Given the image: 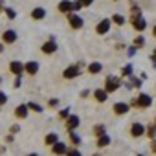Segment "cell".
Returning <instances> with one entry per match:
<instances>
[{
    "mask_svg": "<svg viewBox=\"0 0 156 156\" xmlns=\"http://www.w3.org/2000/svg\"><path fill=\"white\" fill-rule=\"evenodd\" d=\"M68 22H70V26H72L73 30H81L83 24H85L79 15H73V13H68Z\"/></svg>",
    "mask_w": 156,
    "mask_h": 156,
    "instance_id": "1",
    "label": "cell"
},
{
    "mask_svg": "<svg viewBox=\"0 0 156 156\" xmlns=\"http://www.w3.org/2000/svg\"><path fill=\"white\" fill-rule=\"evenodd\" d=\"M8 103V96L4 92H0V105H6Z\"/></svg>",
    "mask_w": 156,
    "mask_h": 156,
    "instance_id": "29",
    "label": "cell"
},
{
    "mask_svg": "<svg viewBox=\"0 0 156 156\" xmlns=\"http://www.w3.org/2000/svg\"><path fill=\"white\" fill-rule=\"evenodd\" d=\"M28 107H30V108H31V110H35V112H39V114H41V112H42V107H39V105H37V103H28Z\"/></svg>",
    "mask_w": 156,
    "mask_h": 156,
    "instance_id": "28",
    "label": "cell"
},
{
    "mask_svg": "<svg viewBox=\"0 0 156 156\" xmlns=\"http://www.w3.org/2000/svg\"><path fill=\"white\" fill-rule=\"evenodd\" d=\"M48 103H50V107H57V103H59V101H57V99H50Z\"/></svg>",
    "mask_w": 156,
    "mask_h": 156,
    "instance_id": "33",
    "label": "cell"
},
{
    "mask_svg": "<svg viewBox=\"0 0 156 156\" xmlns=\"http://www.w3.org/2000/svg\"><path fill=\"white\" fill-rule=\"evenodd\" d=\"M68 114H70V110H61L59 116H61V118H68Z\"/></svg>",
    "mask_w": 156,
    "mask_h": 156,
    "instance_id": "32",
    "label": "cell"
},
{
    "mask_svg": "<svg viewBox=\"0 0 156 156\" xmlns=\"http://www.w3.org/2000/svg\"><path fill=\"white\" fill-rule=\"evenodd\" d=\"M2 50H4V46H2V44H0V53H2Z\"/></svg>",
    "mask_w": 156,
    "mask_h": 156,
    "instance_id": "38",
    "label": "cell"
},
{
    "mask_svg": "<svg viewBox=\"0 0 156 156\" xmlns=\"http://www.w3.org/2000/svg\"><path fill=\"white\" fill-rule=\"evenodd\" d=\"M152 151H154V152H156V143H152Z\"/></svg>",
    "mask_w": 156,
    "mask_h": 156,
    "instance_id": "37",
    "label": "cell"
},
{
    "mask_svg": "<svg viewBox=\"0 0 156 156\" xmlns=\"http://www.w3.org/2000/svg\"><path fill=\"white\" fill-rule=\"evenodd\" d=\"M4 9V4H2V0H0V11H2Z\"/></svg>",
    "mask_w": 156,
    "mask_h": 156,
    "instance_id": "36",
    "label": "cell"
},
{
    "mask_svg": "<svg viewBox=\"0 0 156 156\" xmlns=\"http://www.w3.org/2000/svg\"><path fill=\"white\" fill-rule=\"evenodd\" d=\"M51 151H53L55 154H64V152H68L66 145H64V143H59V141H57V143H53V149H51Z\"/></svg>",
    "mask_w": 156,
    "mask_h": 156,
    "instance_id": "15",
    "label": "cell"
},
{
    "mask_svg": "<svg viewBox=\"0 0 156 156\" xmlns=\"http://www.w3.org/2000/svg\"><path fill=\"white\" fill-rule=\"evenodd\" d=\"M114 112L119 114V116H121V114H127V112H129V105H127V103H116V105H114Z\"/></svg>",
    "mask_w": 156,
    "mask_h": 156,
    "instance_id": "12",
    "label": "cell"
},
{
    "mask_svg": "<svg viewBox=\"0 0 156 156\" xmlns=\"http://www.w3.org/2000/svg\"><path fill=\"white\" fill-rule=\"evenodd\" d=\"M108 30H110V20H108V19L101 20V22L98 24V28H96V31H98L99 35H105V33H107Z\"/></svg>",
    "mask_w": 156,
    "mask_h": 156,
    "instance_id": "5",
    "label": "cell"
},
{
    "mask_svg": "<svg viewBox=\"0 0 156 156\" xmlns=\"http://www.w3.org/2000/svg\"><path fill=\"white\" fill-rule=\"evenodd\" d=\"M9 70H11L15 75H22V72H24L26 68H24V64H22V62H19V61H13V62L9 64Z\"/></svg>",
    "mask_w": 156,
    "mask_h": 156,
    "instance_id": "6",
    "label": "cell"
},
{
    "mask_svg": "<svg viewBox=\"0 0 156 156\" xmlns=\"http://www.w3.org/2000/svg\"><path fill=\"white\" fill-rule=\"evenodd\" d=\"M66 127H68V130H70V129H75V127H79V118H77V116L66 118Z\"/></svg>",
    "mask_w": 156,
    "mask_h": 156,
    "instance_id": "13",
    "label": "cell"
},
{
    "mask_svg": "<svg viewBox=\"0 0 156 156\" xmlns=\"http://www.w3.org/2000/svg\"><path fill=\"white\" fill-rule=\"evenodd\" d=\"M101 70H103L101 62H92V64L88 66V72H90V73H99Z\"/></svg>",
    "mask_w": 156,
    "mask_h": 156,
    "instance_id": "19",
    "label": "cell"
},
{
    "mask_svg": "<svg viewBox=\"0 0 156 156\" xmlns=\"http://www.w3.org/2000/svg\"><path fill=\"white\" fill-rule=\"evenodd\" d=\"M132 24H134V30L136 31H143L147 28V22L141 15H132Z\"/></svg>",
    "mask_w": 156,
    "mask_h": 156,
    "instance_id": "3",
    "label": "cell"
},
{
    "mask_svg": "<svg viewBox=\"0 0 156 156\" xmlns=\"http://www.w3.org/2000/svg\"><path fill=\"white\" fill-rule=\"evenodd\" d=\"M94 134H96V136H101V134H105V127H103V125H98V127H94Z\"/></svg>",
    "mask_w": 156,
    "mask_h": 156,
    "instance_id": "25",
    "label": "cell"
},
{
    "mask_svg": "<svg viewBox=\"0 0 156 156\" xmlns=\"http://www.w3.org/2000/svg\"><path fill=\"white\" fill-rule=\"evenodd\" d=\"M68 136H70V140H72V143H73V145H79V143H81V138H79V136H77L75 132H73V129H70V132H68Z\"/></svg>",
    "mask_w": 156,
    "mask_h": 156,
    "instance_id": "22",
    "label": "cell"
},
{
    "mask_svg": "<svg viewBox=\"0 0 156 156\" xmlns=\"http://www.w3.org/2000/svg\"><path fill=\"white\" fill-rule=\"evenodd\" d=\"M110 143V138L107 136V134H101V136H98V147H107Z\"/></svg>",
    "mask_w": 156,
    "mask_h": 156,
    "instance_id": "18",
    "label": "cell"
},
{
    "mask_svg": "<svg viewBox=\"0 0 156 156\" xmlns=\"http://www.w3.org/2000/svg\"><path fill=\"white\" fill-rule=\"evenodd\" d=\"M4 41H6L8 44L15 42V41H17V33H15V31H11V30H9V31H6V33H4Z\"/></svg>",
    "mask_w": 156,
    "mask_h": 156,
    "instance_id": "17",
    "label": "cell"
},
{
    "mask_svg": "<svg viewBox=\"0 0 156 156\" xmlns=\"http://www.w3.org/2000/svg\"><path fill=\"white\" fill-rule=\"evenodd\" d=\"M24 68H26V72H28L30 75H35V73L39 72V62L30 61V62H26V64H24Z\"/></svg>",
    "mask_w": 156,
    "mask_h": 156,
    "instance_id": "10",
    "label": "cell"
},
{
    "mask_svg": "<svg viewBox=\"0 0 156 156\" xmlns=\"http://www.w3.org/2000/svg\"><path fill=\"white\" fill-rule=\"evenodd\" d=\"M70 154H72V156H79L81 152H79V151H70Z\"/></svg>",
    "mask_w": 156,
    "mask_h": 156,
    "instance_id": "34",
    "label": "cell"
},
{
    "mask_svg": "<svg viewBox=\"0 0 156 156\" xmlns=\"http://www.w3.org/2000/svg\"><path fill=\"white\" fill-rule=\"evenodd\" d=\"M119 85H121V81L118 79V77H108L107 83H105V90L107 92H116L119 88Z\"/></svg>",
    "mask_w": 156,
    "mask_h": 156,
    "instance_id": "2",
    "label": "cell"
},
{
    "mask_svg": "<svg viewBox=\"0 0 156 156\" xmlns=\"http://www.w3.org/2000/svg\"><path fill=\"white\" fill-rule=\"evenodd\" d=\"M143 44H145V39H143V37H136V39H134V46H136V48H141Z\"/></svg>",
    "mask_w": 156,
    "mask_h": 156,
    "instance_id": "24",
    "label": "cell"
},
{
    "mask_svg": "<svg viewBox=\"0 0 156 156\" xmlns=\"http://www.w3.org/2000/svg\"><path fill=\"white\" fill-rule=\"evenodd\" d=\"M154 57H156V50H154Z\"/></svg>",
    "mask_w": 156,
    "mask_h": 156,
    "instance_id": "40",
    "label": "cell"
},
{
    "mask_svg": "<svg viewBox=\"0 0 156 156\" xmlns=\"http://www.w3.org/2000/svg\"><path fill=\"white\" fill-rule=\"evenodd\" d=\"M130 132H132V136H134V138H140V136H143L145 127H143L141 123H134V125L130 127Z\"/></svg>",
    "mask_w": 156,
    "mask_h": 156,
    "instance_id": "9",
    "label": "cell"
},
{
    "mask_svg": "<svg viewBox=\"0 0 156 156\" xmlns=\"http://www.w3.org/2000/svg\"><path fill=\"white\" fill-rule=\"evenodd\" d=\"M79 2H81V4H83V6H90V4H92V2H94V0H79Z\"/></svg>",
    "mask_w": 156,
    "mask_h": 156,
    "instance_id": "31",
    "label": "cell"
},
{
    "mask_svg": "<svg viewBox=\"0 0 156 156\" xmlns=\"http://www.w3.org/2000/svg\"><path fill=\"white\" fill-rule=\"evenodd\" d=\"M11 132H19V125H13L11 127Z\"/></svg>",
    "mask_w": 156,
    "mask_h": 156,
    "instance_id": "35",
    "label": "cell"
},
{
    "mask_svg": "<svg viewBox=\"0 0 156 156\" xmlns=\"http://www.w3.org/2000/svg\"><path fill=\"white\" fill-rule=\"evenodd\" d=\"M152 33H154V37H156V26H154V31H152Z\"/></svg>",
    "mask_w": 156,
    "mask_h": 156,
    "instance_id": "39",
    "label": "cell"
},
{
    "mask_svg": "<svg viewBox=\"0 0 156 156\" xmlns=\"http://www.w3.org/2000/svg\"><path fill=\"white\" fill-rule=\"evenodd\" d=\"M57 141H59V136H57L55 132H50V134L46 136V143H48V145H53V143H57Z\"/></svg>",
    "mask_w": 156,
    "mask_h": 156,
    "instance_id": "21",
    "label": "cell"
},
{
    "mask_svg": "<svg viewBox=\"0 0 156 156\" xmlns=\"http://www.w3.org/2000/svg\"><path fill=\"white\" fill-rule=\"evenodd\" d=\"M66 79H73V77H77L79 75V66H68L66 70H64V73H62Z\"/></svg>",
    "mask_w": 156,
    "mask_h": 156,
    "instance_id": "4",
    "label": "cell"
},
{
    "mask_svg": "<svg viewBox=\"0 0 156 156\" xmlns=\"http://www.w3.org/2000/svg\"><path fill=\"white\" fill-rule=\"evenodd\" d=\"M147 136H149V138H154V136H156V125H151V127L147 129Z\"/></svg>",
    "mask_w": 156,
    "mask_h": 156,
    "instance_id": "26",
    "label": "cell"
},
{
    "mask_svg": "<svg viewBox=\"0 0 156 156\" xmlns=\"http://www.w3.org/2000/svg\"><path fill=\"white\" fill-rule=\"evenodd\" d=\"M0 81H2V79H0Z\"/></svg>",
    "mask_w": 156,
    "mask_h": 156,
    "instance_id": "41",
    "label": "cell"
},
{
    "mask_svg": "<svg viewBox=\"0 0 156 156\" xmlns=\"http://www.w3.org/2000/svg\"><path fill=\"white\" fill-rule=\"evenodd\" d=\"M73 9V2H70V0H62V2L59 4V11L61 13H70Z\"/></svg>",
    "mask_w": 156,
    "mask_h": 156,
    "instance_id": "11",
    "label": "cell"
},
{
    "mask_svg": "<svg viewBox=\"0 0 156 156\" xmlns=\"http://www.w3.org/2000/svg\"><path fill=\"white\" fill-rule=\"evenodd\" d=\"M55 50H57V44H55L53 41H48L46 44H42V51H44V53H53Z\"/></svg>",
    "mask_w": 156,
    "mask_h": 156,
    "instance_id": "14",
    "label": "cell"
},
{
    "mask_svg": "<svg viewBox=\"0 0 156 156\" xmlns=\"http://www.w3.org/2000/svg\"><path fill=\"white\" fill-rule=\"evenodd\" d=\"M28 110H30L28 105H19L17 110H15V116H17L19 119H24V118H28Z\"/></svg>",
    "mask_w": 156,
    "mask_h": 156,
    "instance_id": "8",
    "label": "cell"
},
{
    "mask_svg": "<svg viewBox=\"0 0 156 156\" xmlns=\"http://www.w3.org/2000/svg\"><path fill=\"white\" fill-rule=\"evenodd\" d=\"M107 94H108L107 90H101V88H99V90H96V94H94V96H96V99H98V101H101V103H103V101H107Z\"/></svg>",
    "mask_w": 156,
    "mask_h": 156,
    "instance_id": "20",
    "label": "cell"
},
{
    "mask_svg": "<svg viewBox=\"0 0 156 156\" xmlns=\"http://www.w3.org/2000/svg\"><path fill=\"white\" fill-rule=\"evenodd\" d=\"M123 75H125V77H130V75H132V66H130V64H127V66L123 68Z\"/></svg>",
    "mask_w": 156,
    "mask_h": 156,
    "instance_id": "27",
    "label": "cell"
},
{
    "mask_svg": "<svg viewBox=\"0 0 156 156\" xmlns=\"http://www.w3.org/2000/svg\"><path fill=\"white\" fill-rule=\"evenodd\" d=\"M112 20H114V22H116L118 26H121V24H125V19H123L121 15H114V17H112Z\"/></svg>",
    "mask_w": 156,
    "mask_h": 156,
    "instance_id": "23",
    "label": "cell"
},
{
    "mask_svg": "<svg viewBox=\"0 0 156 156\" xmlns=\"http://www.w3.org/2000/svg\"><path fill=\"white\" fill-rule=\"evenodd\" d=\"M151 101H152V99H151V96L141 94V96L136 99V105H138V107H145V108H147V107H151Z\"/></svg>",
    "mask_w": 156,
    "mask_h": 156,
    "instance_id": "7",
    "label": "cell"
},
{
    "mask_svg": "<svg viewBox=\"0 0 156 156\" xmlns=\"http://www.w3.org/2000/svg\"><path fill=\"white\" fill-rule=\"evenodd\" d=\"M44 15H46V11H44L42 8H37V9H33V11H31V17H33L35 20H41V19H44Z\"/></svg>",
    "mask_w": 156,
    "mask_h": 156,
    "instance_id": "16",
    "label": "cell"
},
{
    "mask_svg": "<svg viewBox=\"0 0 156 156\" xmlns=\"http://www.w3.org/2000/svg\"><path fill=\"white\" fill-rule=\"evenodd\" d=\"M6 15H8L9 19H15V17H17V15H15V11H13L11 8H8V9H6Z\"/></svg>",
    "mask_w": 156,
    "mask_h": 156,
    "instance_id": "30",
    "label": "cell"
}]
</instances>
